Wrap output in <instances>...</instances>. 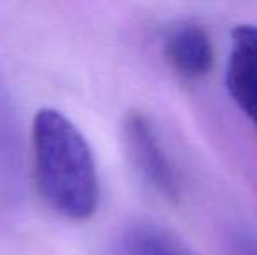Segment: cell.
Segmentation results:
<instances>
[{"label":"cell","mask_w":257,"mask_h":255,"mask_svg":"<svg viewBox=\"0 0 257 255\" xmlns=\"http://www.w3.org/2000/svg\"><path fill=\"white\" fill-rule=\"evenodd\" d=\"M122 142L140 177L165 199H179V178L146 114L137 110L126 114L122 121Z\"/></svg>","instance_id":"cell-2"},{"label":"cell","mask_w":257,"mask_h":255,"mask_svg":"<svg viewBox=\"0 0 257 255\" xmlns=\"http://www.w3.org/2000/svg\"><path fill=\"white\" fill-rule=\"evenodd\" d=\"M229 255H257V238L248 234L234 236L229 246Z\"/></svg>","instance_id":"cell-7"},{"label":"cell","mask_w":257,"mask_h":255,"mask_svg":"<svg viewBox=\"0 0 257 255\" xmlns=\"http://www.w3.org/2000/svg\"><path fill=\"white\" fill-rule=\"evenodd\" d=\"M163 53L175 74L189 81L205 77L213 67L212 39L203 27L191 21L166 32Z\"/></svg>","instance_id":"cell-4"},{"label":"cell","mask_w":257,"mask_h":255,"mask_svg":"<svg viewBox=\"0 0 257 255\" xmlns=\"http://www.w3.org/2000/svg\"><path fill=\"white\" fill-rule=\"evenodd\" d=\"M35 180L46 203L60 215L86 220L98 206V173L88 140L54 109L37 112L32 129Z\"/></svg>","instance_id":"cell-1"},{"label":"cell","mask_w":257,"mask_h":255,"mask_svg":"<svg viewBox=\"0 0 257 255\" xmlns=\"http://www.w3.org/2000/svg\"><path fill=\"white\" fill-rule=\"evenodd\" d=\"M124 255H194L165 227L153 222H137L130 225L121 238Z\"/></svg>","instance_id":"cell-6"},{"label":"cell","mask_w":257,"mask_h":255,"mask_svg":"<svg viewBox=\"0 0 257 255\" xmlns=\"http://www.w3.org/2000/svg\"><path fill=\"white\" fill-rule=\"evenodd\" d=\"M226 88L231 100L257 129V25H238L231 32Z\"/></svg>","instance_id":"cell-3"},{"label":"cell","mask_w":257,"mask_h":255,"mask_svg":"<svg viewBox=\"0 0 257 255\" xmlns=\"http://www.w3.org/2000/svg\"><path fill=\"white\" fill-rule=\"evenodd\" d=\"M21 168L20 128L9 91L0 77V191L7 197L20 194Z\"/></svg>","instance_id":"cell-5"}]
</instances>
